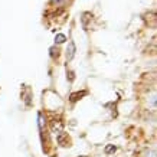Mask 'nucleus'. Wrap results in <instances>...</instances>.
I'll return each mask as SVG.
<instances>
[{
	"label": "nucleus",
	"mask_w": 157,
	"mask_h": 157,
	"mask_svg": "<svg viewBox=\"0 0 157 157\" xmlns=\"http://www.w3.org/2000/svg\"><path fill=\"white\" fill-rule=\"evenodd\" d=\"M74 55H75V45L74 43H69V49L67 51V59L68 61H71L72 58H74Z\"/></svg>",
	"instance_id": "nucleus-1"
},
{
	"label": "nucleus",
	"mask_w": 157,
	"mask_h": 157,
	"mask_svg": "<svg viewBox=\"0 0 157 157\" xmlns=\"http://www.w3.org/2000/svg\"><path fill=\"white\" fill-rule=\"evenodd\" d=\"M65 40H67L65 35H58L56 38H55V42H56V43H63Z\"/></svg>",
	"instance_id": "nucleus-2"
},
{
	"label": "nucleus",
	"mask_w": 157,
	"mask_h": 157,
	"mask_svg": "<svg viewBox=\"0 0 157 157\" xmlns=\"http://www.w3.org/2000/svg\"><path fill=\"white\" fill-rule=\"evenodd\" d=\"M111 151H115L114 146H108V147H105V153H111Z\"/></svg>",
	"instance_id": "nucleus-3"
},
{
	"label": "nucleus",
	"mask_w": 157,
	"mask_h": 157,
	"mask_svg": "<svg viewBox=\"0 0 157 157\" xmlns=\"http://www.w3.org/2000/svg\"><path fill=\"white\" fill-rule=\"evenodd\" d=\"M52 2H53V3H55V2H61V0H52Z\"/></svg>",
	"instance_id": "nucleus-4"
}]
</instances>
